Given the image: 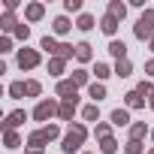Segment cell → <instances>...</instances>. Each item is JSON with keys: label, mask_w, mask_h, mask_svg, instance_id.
Masks as SVG:
<instances>
[{"label": "cell", "mask_w": 154, "mask_h": 154, "mask_svg": "<svg viewBox=\"0 0 154 154\" xmlns=\"http://www.w3.org/2000/svg\"><path fill=\"white\" fill-rule=\"evenodd\" d=\"M85 139H88V127L75 121V124H72V127L63 133V139H60V151H63V154H72V151H79Z\"/></svg>", "instance_id": "6da1fadb"}, {"label": "cell", "mask_w": 154, "mask_h": 154, "mask_svg": "<svg viewBox=\"0 0 154 154\" xmlns=\"http://www.w3.org/2000/svg\"><path fill=\"white\" fill-rule=\"evenodd\" d=\"M133 36H136V39H148V42L154 39V9H151V6H148V9L139 15V21L133 24Z\"/></svg>", "instance_id": "7a4b0ae2"}, {"label": "cell", "mask_w": 154, "mask_h": 154, "mask_svg": "<svg viewBox=\"0 0 154 154\" xmlns=\"http://www.w3.org/2000/svg\"><path fill=\"white\" fill-rule=\"evenodd\" d=\"M39 60H42V54L36 48H18V66L21 69H36Z\"/></svg>", "instance_id": "3957f363"}, {"label": "cell", "mask_w": 154, "mask_h": 154, "mask_svg": "<svg viewBox=\"0 0 154 154\" xmlns=\"http://www.w3.org/2000/svg\"><path fill=\"white\" fill-rule=\"evenodd\" d=\"M57 103L54 100H39L36 103V109H33V121H48V118H54L57 115Z\"/></svg>", "instance_id": "277c9868"}, {"label": "cell", "mask_w": 154, "mask_h": 154, "mask_svg": "<svg viewBox=\"0 0 154 154\" xmlns=\"http://www.w3.org/2000/svg\"><path fill=\"white\" fill-rule=\"evenodd\" d=\"M24 121H27V112H24V109L9 112V115H6V121H3V133H12V130H15V127H21Z\"/></svg>", "instance_id": "5b68a950"}, {"label": "cell", "mask_w": 154, "mask_h": 154, "mask_svg": "<svg viewBox=\"0 0 154 154\" xmlns=\"http://www.w3.org/2000/svg\"><path fill=\"white\" fill-rule=\"evenodd\" d=\"M75 91H79V88H75V82H72V79H60V82H57V88H54V94H57V97H63V100H75Z\"/></svg>", "instance_id": "8992f818"}, {"label": "cell", "mask_w": 154, "mask_h": 154, "mask_svg": "<svg viewBox=\"0 0 154 154\" xmlns=\"http://www.w3.org/2000/svg\"><path fill=\"white\" fill-rule=\"evenodd\" d=\"M75 109H79V97H75V100H60V109H57V118H60V121H72Z\"/></svg>", "instance_id": "52a82bcc"}, {"label": "cell", "mask_w": 154, "mask_h": 154, "mask_svg": "<svg viewBox=\"0 0 154 154\" xmlns=\"http://www.w3.org/2000/svg\"><path fill=\"white\" fill-rule=\"evenodd\" d=\"M142 106H145V97H142L136 88L124 94V109H142Z\"/></svg>", "instance_id": "ba28073f"}, {"label": "cell", "mask_w": 154, "mask_h": 154, "mask_svg": "<svg viewBox=\"0 0 154 154\" xmlns=\"http://www.w3.org/2000/svg\"><path fill=\"white\" fill-rule=\"evenodd\" d=\"M118 24H121V21H118L115 15H109V12H106V15H103V21H100V30H103L106 36H115V33H118Z\"/></svg>", "instance_id": "9c48e42d"}, {"label": "cell", "mask_w": 154, "mask_h": 154, "mask_svg": "<svg viewBox=\"0 0 154 154\" xmlns=\"http://www.w3.org/2000/svg\"><path fill=\"white\" fill-rule=\"evenodd\" d=\"M51 30H54L57 36H66V33L72 30V24H69V18H66V15H57V18L51 21Z\"/></svg>", "instance_id": "30bf717a"}, {"label": "cell", "mask_w": 154, "mask_h": 154, "mask_svg": "<svg viewBox=\"0 0 154 154\" xmlns=\"http://www.w3.org/2000/svg\"><path fill=\"white\" fill-rule=\"evenodd\" d=\"M109 54H112L115 60H127V45H124V39H112V42H109Z\"/></svg>", "instance_id": "8fae6325"}, {"label": "cell", "mask_w": 154, "mask_h": 154, "mask_svg": "<svg viewBox=\"0 0 154 154\" xmlns=\"http://www.w3.org/2000/svg\"><path fill=\"white\" fill-rule=\"evenodd\" d=\"M42 15H45V6L42 3H27V9H24V18L27 21H39Z\"/></svg>", "instance_id": "7c38bea8"}, {"label": "cell", "mask_w": 154, "mask_h": 154, "mask_svg": "<svg viewBox=\"0 0 154 154\" xmlns=\"http://www.w3.org/2000/svg\"><path fill=\"white\" fill-rule=\"evenodd\" d=\"M88 97H91L94 103L106 100V85H103V82H91V85H88Z\"/></svg>", "instance_id": "4fadbf2b"}, {"label": "cell", "mask_w": 154, "mask_h": 154, "mask_svg": "<svg viewBox=\"0 0 154 154\" xmlns=\"http://www.w3.org/2000/svg\"><path fill=\"white\" fill-rule=\"evenodd\" d=\"M112 124L115 127H130V109H115L112 112Z\"/></svg>", "instance_id": "5bb4252c"}, {"label": "cell", "mask_w": 154, "mask_h": 154, "mask_svg": "<svg viewBox=\"0 0 154 154\" xmlns=\"http://www.w3.org/2000/svg\"><path fill=\"white\" fill-rule=\"evenodd\" d=\"M39 48H42V51H48V54H54V57H57V48H60V42H57V39H54V36H42V39H39Z\"/></svg>", "instance_id": "9a60e30c"}, {"label": "cell", "mask_w": 154, "mask_h": 154, "mask_svg": "<svg viewBox=\"0 0 154 154\" xmlns=\"http://www.w3.org/2000/svg\"><path fill=\"white\" fill-rule=\"evenodd\" d=\"M151 130H148V124L145 121H136V124H130V139H139L142 142V136H148Z\"/></svg>", "instance_id": "2e32d148"}, {"label": "cell", "mask_w": 154, "mask_h": 154, "mask_svg": "<svg viewBox=\"0 0 154 154\" xmlns=\"http://www.w3.org/2000/svg\"><path fill=\"white\" fill-rule=\"evenodd\" d=\"M91 57H94V51H91V45H88V42H79V45H75V60L88 63Z\"/></svg>", "instance_id": "e0dca14e"}, {"label": "cell", "mask_w": 154, "mask_h": 154, "mask_svg": "<svg viewBox=\"0 0 154 154\" xmlns=\"http://www.w3.org/2000/svg\"><path fill=\"white\" fill-rule=\"evenodd\" d=\"M69 79L75 82V88H82V85H91V72H88V69H72Z\"/></svg>", "instance_id": "ac0fdd59"}, {"label": "cell", "mask_w": 154, "mask_h": 154, "mask_svg": "<svg viewBox=\"0 0 154 154\" xmlns=\"http://www.w3.org/2000/svg\"><path fill=\"white\" fill-rule=\"evenodd\" d=\"M39 133H42L45 142H54V139L60 136V127H57V124H45V127H39Z\"/></svg>", "instance_id": "d6986e66"}, {"label": "cell", "mask_w": 154, "mask_h": 154, "mask_svg": "<svg viewBox=\"0 0 154 154\" xmlns=\"http://www.w3.org/2000/svg\"><path fill=\"white\" fill-rule=\"evenodd\" d=\"M21 21H15V12H3V15H0V27H3V30H15Z\"/></svg>", "instance_id": "ffe728a7"}, {"label": "cell", "mask_w": 154, "mask_h": 154, "mask_svg": "<svg viewBox=\"0 0 154 154\" xmlns=\"http://www.w3.org/2000/svg\"><path fill=\"white\" fill-rule=\"evenodd\" d=\"M109 15H115L118 21L127 15V3H121V0H112V3H109Z\"/></svg>", "instance_id": "44dd1931"}, {"label": "cell", "mask_w": 154, "mask_h": 154, "mask_svg": "<svg viewBox=\"0 0 154 154\" xmlns=\"http://www.w3.org/2000/svg\"><path fill=\"white\" fill-rule=\"evenodd\" d=\"M115 75H118V79L133 75V63H130V60H118V63H115Z\"/></svg>", "instance_id": "7402d4cb"}, {"label": "cell", "mask_w": 154, "mask_h": 154, "mask_svg": "<svg viewBox=\"0 0 154 154\" xmlns=\"http://www.w3.org/2000/svg\"><path fill=\"white\" fill-rule=\"evenodd\" d=\"M94 24H97V21H94V15H88V12H82V15H79V21H75V27H79L82 33H88Z\"/></svg>", "instance_id": "603a6c76"}, {"label": "cell", "mask_w": 154, "mask_h": 154, "mask_svg": "<svg viewBox=\"0 0 154 154\" xmlns=\"http://www.w3.org/2000/svg\"><path fill=\"white\" fill-rule=\"evenodd\" d=\"M63 69H66V60H60V57L48 60V75H63Z\"/></svg>", "instance_id": "cb8c5ba5"}, {"label": "cell", "mask_w": 154, "mask_h": 154, "mask_svg": "<svg viewBox=\"0 0 154 154\" xmlns=\"http://www.w3.org/2000/svg\"><path fill=\"white\" fill-rule=\"evenodd\" d=\"M112 72H115V69H109L106 63H100V60L94 63V75H97V82H106L109 75H112Z\"/></svg>", "instance_id": "d4e9b609"}, {"label": "cell", "mask_w": 154, "mask_h": 154, "mask_svg": "<svg viewBox=\"0 0 154 154\" xmlns=\"http://www.w3.org/2000/svg\"><path fill=\"white\" fill-rule=\"evenodd\" d=\"M9 97H12V100H21V97H27V88H24V82H12V85H9Z\"/></svg>", "instance_id": "484cf974"}, {"label": "cell", "mask_w": 154, "mask_h": 154, "mask_svg": "<svg viewBox=\"0 0 154 154\" xmlns=\"http://www.w3.org/2000/svg\"><path fill=\"white\" fill-rule=\"evenodd\" d=\"M82 118H85V121H100V106H97V103L85 106V109H82Z\"/></svg>", "instance_id": "4316f807"}, {"label": "cell", "mask_w": 154, "mask_h": 154, "mask_svg": "<svg viewBox=\"0 0 154 154\" xmlns=\"http://www.w3.org/2000/svg\"><path fill=\"white\" fill-rule=\"evenodd\" d=\"M3 145H6L9 151H12V148H21V136H18L15 130H12V133H3Z\"/></svg>", "instance_id": "83f0119b"}, {"label": "cell", "mask_w": 154, "mask_h": 154, "mask_svg": "<svg viewBox=\"0 0 154 154\" xmlns=\"http://www.w3.org/2000/svg\"><path fill=\"white\" fill-rule=\"evenodd\" d=\"M27 148H45V139H42L39 130H33V133L27 136Z\"/></svg>", "instance_id": "f1b7e54d"}, {"label": "cell", "mask_w": 154, "mask_h": 154, "mask_svg": "<svg viewBox=\"0 0 154 154\" xmlns=\"http://www.w3.org/2000/svg\"><path fill=\"white\" fill-rule=\"evenodd\" d=\"M145 151V145L139 142V139H127V145H124V154H142Z\"/></svg>", "instance_id": "f546056e"}, {"label": "cell", "mask_w": 154, "mask_h": 154, "mask_svg": "<svg viewBox=\"0 0 154 154\" xmlns=\"http://www.w3.org/2000/svg\"><path fill=\"white\" fill-rule=\"evenodd\" d=\"M75 54V45H69V42H60V48H57V57L60 60H69Z\"/></svg>", "instance_id": "4dcf8cb0"}, {"label": "cell", "mask_w": 154, "mask_h": 154, "mask_svg": "<svg viewBox=\"0 0 154 154\" xmlns=\"http://www.w3.org/2000/svg\"><path fill=\"white\" fill-rule=\"evenodd\" d=\"M94 136H97V139H109V136H112V127H109L106 121H100V124L94 127Z\"/></svg>", "instance_id": "1f68e13d"}, {"label": "cell", "mask_w": 154, "mask_h": 154, "mask_svg": "<svg viewBox=\"0 0 154 154\" xmlns=\"http://www.w3.org/2000/svg\"><path fill=\"white\" fill-rule=\"evenodd\" d=\"M100 151H103V154H115V151H118V142H115L112 136H109V139H100Z\"/></svg>", "instance_id": "d6a6232c"}, {"label": "cell", "mask_w": 154, "mask_h": 154, "mask_svg": "<svg viewBox=\"0 0 154 154\" xmlns=\"http://www.w3.org/2000/svg\"><path fill=\"white\" fill-rule=\"evenodd\" d=\"M136 91H139V94H142V97H154V85H151V82H148V79H142V82H139V85H136Z\"/></svg>", "instance_id": "836d02e7"}, {"label": "cell", "mask_w": 154, "mask_h": 154, "mask_svg": "<svg viewBox=\"0 0 154 154\" xmlns=\"http://www.w3.org/2000/svg\"><path fill=\"white\" fill-rule=\"evenodd\" d=\"M24 88H27V97H39V91H42V85H39L36 79H30V82H24Z\"/></svg>", "instance_id": "e575fe53"}, {"label": "cell", "mask_w": 154, "mask_h": 154, "mask_svg": "<svg viewBox=\"0 0 154 154\" xmlns=\"http://www.w3.org/2000/svg\"><path fill=\"white\" fill-rule=\"evenodd\" d=\"M63 9L66 12H82V0H63Z\"/></svg>", "instance_id": "d590c367"}, {"label": "cell", "mask_w": 154, "mask_h": 154, "mask_svg": "<svg viewBox=\"0 0 154 154\" xmlns=\"http://www.w3.org/2000/svg\"><path fill=\"white\" fill-rule=\"evenodd\" d=\"M12 33H15V36H18V39H24V42H27V36H30V27H27V24H24V21H21V24H18V27H15V30H12Z\"/></svg>", "instance_id": "8d00e7d4"}, {"label": "cell", "mask_w": 154, "mask_h": 154, "mask_svg": "<svg viewBox=\"0 0 154 154\" xmlns=\"http://www.w3.org/2000/svg\"><path fill=\"white\" fill-rule=\"evenodd\" d=\"M0 51H3V54H6V51H12V39H9V36L0 39Z\"/></svg>", "instance_id": "74e56055"}, {"label": "cell", "mask_w": 154, "mask_h": 154, "mask_svg": "<svg viewBox=\"0 0 154 154\" xmlns=\"http://www.w3.org/2000/svg\"><path fill=\"white\" fill-rule=\"evenodd\" d=\"M145 72H148L151 79H154V60H148V63H145Z\"/></svg>", "instance_id": "f35d334b"}, {"label": "cell", "mask_w": 154, "mask_h": 154, "mask_svg": "<svg viewBox=\"0 0 154 154\" xmlns=\"http://www.w3.org/2000/svg\"><path fill=\"white\" fill-rule=\"evenodd\" d=\"M45 148H27V154H42Z\"/></svg>", "instance_id": "ab89813d"}, {"label": "cell", "mask_w": 154, "mask_h": 154, "mask_svg": "<svg viewBox=\"0 0 154 154\" xmlns=\"http://www.w3.org/2000/svg\"><path fill=\"white\" fill-rule=\"evenodd\" d=\"M148 106H151V109H154V97H151V100H148Z\"/></svg>", "instance_id": "60d3db41"}, {"label": "cell", "mask_w": 154, "mask_h": 154, "mask_svg": "<svg viewBox=\"0 0 154 154\" xmlns=\"http://www.w3.org/2000/svg\"><path fill=\"white\" fill-rule=\"evenodd\" d=\"M148 45H151V51H154V39H151V42H148Z\"/></svg>", "instance_id": "b9f144b4"}, {"label": "cell", "mask_w": 154, "mask_h": 154, "mask_svg": "<svg viewBox=\"0 0 154 154\" xmlns=\"http://www.w3.org/2000/svg\"><path fill=\"white\" fill-rule=\"evenodd\" d=\"M151 139H154V130H151Z\"/></svg>", "instance_id": "7bdbcfd3"}, {"label": "cell", "mask_w": 154, "mask_h": 154, "mask_svg": "<svg viewBox=\"0 0 154 154\" xmlns=\"http://www.w3.org/2000/svg\"><path fill=\"white\" fill-rule=\"evenodd\" d=\"M82 154H91V151H82Z\"/></svg>", "instance_id": "ee69618b"}, {"label": "cell", "mask_w": 154, "mask_h": 154, "mask_svg": "<svg viewBox=\"0 0 154 154\" xmlns=\"http://www.w3.org/2000/svg\"><path fill=\"white\" fill-rule=\"evenodd\" d=\"M148 154H154V148H151V151H148Z\"/></svg>", "instance_id": "f6af8a7d"}]
</instances>
